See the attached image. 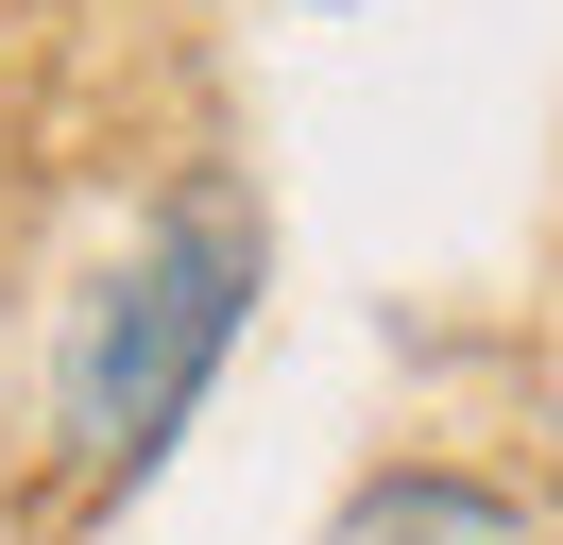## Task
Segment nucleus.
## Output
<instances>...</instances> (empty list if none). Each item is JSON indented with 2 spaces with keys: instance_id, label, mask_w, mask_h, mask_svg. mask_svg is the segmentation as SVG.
<instances>
[{
  "instance_id": "obj_1",
  "label": "nucleus",
  "mask_w": 563,
  "mask_h": 545,
  "mask_svg": "<svg viewBox=\"0 0 563 545\" xmlns=\"http://www.w3.org/2000/svg\"><path fill=\"white\" fill-rule=\"evenodd\" d=\"M256 272H274L256 188L240 170H172V188L120 222V256L69 290L35 426H52V477H69L86 511H120L188 426H206L222 358H240V324H256Z\"/></svg>"
},
{
  "instance_id": "obj_2",
  "label": "nucleus",
  "mask_w": 563,
  "mask_h": 545,
  "mask_svg": "<svg viewBox=\"0 0 563 545\" xmlns=\"http://www.w3.org/2000/svg\"><path fill=\"white\" fill-rule=\"evenodd\" d=\"M324 545H547V511L495 494V477L393 460V477H358V494H342V529H324Z\"/></svg>"
}]
</instances>
